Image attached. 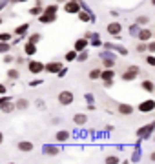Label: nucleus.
<instances>
[{
    "label": "nucleus",
    "mask_w": 155,
    "mask_h": 164,
    "mask_svg": "<svg viewBox=\"0 0 155 164\" xmlns=\"http://www.w3.org/2000/svg\"><path fill=\"white\" fill-rule=\"evenodd\" d=\"M153 131H155V122H148V124H144V126H140L139 129H137V139L139 140H144V139H152V135H153Z\"/></svg>",
    "instance_id": "obj_1"
},
{
    "label": "nucleus",
    "mask_w": 155,
    "mask_h": 164,
    "mask_svg": "<svg viewBox=\"0 0 155 164\" xmlns=\"http://www.w3.org/2000/svg\"><path fill=\"white\" fill-rule=\"evenodd\" d=\"M57 100H58L60 106H71L73 100H75V95H73V91H70V90H62L58 93Z\"/></svg>",
    "instance_id": "obj_2"
},
{
    "label": "nucleus",
    "mask_w": 155,
    "mask_h": 164,
    "mask_svg": "<svg viewBox=\"0 0 155 164\" xmlns=\"http://www.w3.org/2000/svg\"><path fill=\"white\" fill-rule=\"evenodd\" d=\"M106 31L110 33L113 38H120V33H122V24L117 22V20H111V22L106 26Z\"/></svg>",
    "instance_id": "obj_3"
},
{
    "label": "nucleus",
    "mask_w": 155,
    "mask_h": 164,
    "mask_svg": "<svg viewBox=\"0 0 155 164\" xmlns=\"http://www.w3.org/2000/svg\"><path fill=\"white\" fill-rule=\"evenodd\" d=\"M26 64H28V71L31 75L44 73V62H40V60H29V62H26Z\"/></svg>",
    "instance_id": "obj_4"
},
{
    "label": "nucleus",
    "mask_w": 155,
    "mask_h": 164,
    "mask_svg": "<svg viewBox=\"0 0 155 164\" xmlns=\"http://www.w3.org/2000/svg\"><path fill=\"white\" fill-rule=\"evenodd\" d=\"M135 109H139L140 113H152L153 109H155V100L153 99H146L142 102H139V106Z\"/></svg>",
    "instance_id": "obj_5"
},
{
    "label": "nucleus",
    "mask_w": 155,
    "mask_h": 164,
    "mask_svg": "<svg viewBox=\"0 0 155 164\" xmlns=\"http://www.w3.org/2000/svg\"><path fill=\"white\" fill-rule=\"evenodd\" d=\"M64 64L60 60H51V62H44V71L49 73V75H57V71L62 67Z\"/></svg>",
    "instance_id": "obj_6"
},
{
    "label": "nucleus",
    "mask_w": 155,
    "mask_h": 164,
    "mask_svg": "<svg viewBox=\"0 0 155 164\" xmlns=\"http://www.w3.org/2000/svg\"><path fill=\"white\" fill-rule=\"evenodd\" d=\"M135 37L139 38V42H148V40H152V38H153V31L142 26V27H139V31H137V35H135Z\"/></svg>",
    "instance_id": "obj_7"
},
{
    "label": "nucleus",
    "mask_w": 155,
    "mask_h": 164,
    "mask_svg": "<svg viewBox=\"0 0 155 164\" xmlns=\"http://www.w3.org/2000/svg\"><path fill=\"white\" fill-rule=\"evenodd\" d=\"M62 8H64V11L68 13V15H75V13L80 9V2H75V0H66Z\"/></svg>",
    "instance_id": "obj_8"
},
{
    "label": "nucleus",
    "mask_w": 155,
    "mask_h": 164,
    "mask_svg": "<svg viewBox=\"0 0 155 164\" xmlns=\"http://www.w3.org/2000/svg\"><path fill=\"white\" fill-rule=\"evenodd\" d=\"M42 153L48 155V157H57L60 153V148L55 146V144H44L42 146Z\"/></svg>",
    "instance_id": "obj_9"
},
{
    "label": "nucleus",
    "mask_w": 155,
    "mask_h": 164,
    "mask_svg": "<svg viewBox=\"0 0 155 164\" xmlns=\"http://www.w3.org/2000/svg\"><path fill=\"white\" fill-rule=\"evenodd\" d=\"M117 111H119L120 115H126V117H130V115H133V111H135V108H133L131 104H128V102H120Z\"/></svg>",
    "instance_id": "obj_10"
},
{
    "label": "nucleus",
    "mask_w": 155,
    "mask_h": 164,
    "mask_svg": "<svg viewBox=\"0 0 155 164\" xmlns=\"http://www.w3.org/2000/svg\"><path fill=\"white\" fill-rule=\"evenodd\" d=\"M70 137H71V133L68 131V129H60V131L55 133V140L58 142V144H66V142L70 140Z\"/></svg>",
    "instance_id": "obj_11"
},
{
    "label": "nucleus",
    "mask_w": 155,
    "mask_h": 164,
    "mask_svg": "<svg viewBox=\"0 0 155 164\" xmlns=\"http://www.w3.org/2000/svg\"><path fill=\"white\" fill-rule=\"evenodd\" d=\"M38 51V44H33L29 40H26L24 42V55H28V57H33Z\"/></svg>",
    "instance_id": "obj_12"
},
{
    "label": "nucleus",
    "mask_w": 155,
    "mask_h": 164,
    "mask_svg": "<svg viewBox=\"0 0 155 164\" xmlns=\"http://www.w3.org/2000/svg\"><path fill=\"white\" fill-rule=\"evenodd\" d=\"M17 148H18V151H22V153H31L33 149H35L33 142H29V140H20L17 144Z\"/></svg>",
    "instance_id": "obj_13"
},
{
    "label": "nucleus",
    "mask_w": 155,
    "mask_h": 164,
    "mask_svg": "<svg viewBox=\"0 0 155 164\" xmlns=\"http://www.w3.org/2000/svg\"><path fill=\"white\" fill-rule=\"evenodd\" d=\"M75 15L79 17L80 22H93V20H95V18H93V15H91V13L88 11V9H79Z\"/></svg>",
    "instance_id": "obj_14"
},
{
    "label": "nucleus",
    "mask_w": 155,
    "mask_h": 164,
    "mask_svg": "<svg viewBox=\"0 0 155 164\" xmlns=\"http://www.w3.org/2000/svg\"><path fill=\"white\" fill-rule=\"evenodd\" d=\"M111 79H115V69H113V67H104V69H100L99 80H111Z\"/></svg>",
    "instance_id": "obj_15"
},
{
    "label": "nucleus",
    "mask_w": 155,
    "mask_h": 164,
    "mask_svg": "<svg viewBox=\"0 0 155 164\" xmlns=\"http://www.w3.org/2000/svg\"><path fill=\"white\" fill-rule=\"evenodd\" d=\"M102 47H104V49H115L119 55H124V57L128 55V49H126V47H122V46H113L111 42H102Z\"/></svg>",
    "instance_id": "obj_16"
},
{
    "label": "nucleus",
    "mask_w": 155,
    "mask_h": 164,
    "mask_svg": "<svg viewBox=\"0 0 155 164\" xmlns=\"http://www.w3.org/2000/svg\"><path fill=\"white\" fill-rule=\"evenodd\" d=\"M139 75L140 73H137V71H133V69H126L122 75H120V79H122L124 82H133L135 79H139Z\"/></svg>",
    "instance_id": "obj_17"
},
{
    "label": "nucleus",
    "mask_w": 155,
    "mask_h": 164,
    "mask_svg": "<svg viewBox=\"0 0 155 164\" xmlns=\"http://www.w3.org/2000/svg\"><path fill=\"white\" fill-rule=\"evenodd\" d=\"M88 46H90V40L84 38V37H80V38L75 40V44H73V49H75V51H82V49H86Z\"/></svg>",
    "instance_id": "obj_18"
},
{
    "label": "nucleus",
    "mask_w": 155,
    "mask_h": 164,
    "mask_svg": "<svg viewBox=\"0 0 155 164\" xmlns=\"http://www.w3.org/2000/svg\"><path fill=\"white\" fill-rule=\"evenodd\" d=\"M57 20V15H49V13H40L38 15V22L40 24H53Z\"/></svg>",
    "instance_id": "obj_19"
},
{
    "label": "nucleus",
    "mask_w": 155,
    "mask_h": 164,
    "mask_svg": "<svg viewBox=\"0 0 155 164\" xmlns=\"http://www.w3.org/2000/svg\"><path fill=\"white\" fill-rule=\"evenodd\" d=\"M140 88H142L146 93H153L155 91V84H153L152 79H144L142 82H140Z\"/></svg>",
    "instance_id": "obj_20"
},
{
    "label": "nucleus",
    "mask_w": 155,
    "mask_h": 164,
    "mask_svg": "<svg viewBox=\"0 0 155 164\" xmlns=\"http://www.w3.org/2000/svg\"><path fill=\"white\" fill-rule=\"evenodd\" d=\"M28 31H29V22H24V24L17 26V27H15V31H13V33H15V35H18V37H24Z\"/></svg>",
    "instance_id": "obj_21"
},
{
    "label": "nucleus",
    "mask_w": 155,
    "mask_h": 164,
    "mask_svg": "<svg viewBox=\"0 0 155 164\" xmlns=\"http://www.w3.org/2000/svg\"><path fill=\"white\" fill-rule=\"evenodd\" d=\"M13 104H15V109H20V111H24V109H28V108H29V100H28V99H17L15 102H13Z\"/></svg>",
    "instance_id": "obj_22"
},
{
    "label": "nucleus",
    "mask_w": 155,
    "mask_h": 164,
    "mask_svg": "<svg viewBox=\"0 0 155 164\" xmlns=\"http://www.w3.org/2000/svg\"><path fill=\"white\" fill-rule=\"evenodd\" d=\"M73 122H75L77 126H84L88 122V115L86 113H75L73 115Z\"/></svg>",
    "instance_id": "obj_23"
},
{
    "label": "nucleus",
    "mask_w": 155,
    "mask_h": 164,
    "mask_svg": "<svg viewBox=\"0 0 155 164\" xmlns=\"http://www.w3.org/2000/svg\"><path fill=\"white\" fill-rule=\"evenodd\" d=\"M150 22H152V20H150V17H148V15H139V17L135 18V24H137L139 27H142V26H148Z\"/></svg>",
    "instance_id": "obj_24"
},
{
    "label": "nucleus",
    "mask_w": 155,
    "mask_h": 164,
    "mask_svg": "<svg viewBox=\"0 0 155 164\" xmlns=\"http://www.w3.org/2000/svg\"><path fill=\"white\" fill-rule=\"evenodd\" d=\"M90 44H91L93 47H99V46H102V40H100L99 33H91V37H90Z\"/></svg>",
    "instance_id": "obj_25"
},
{
    "label": "nucleus",
    "mask_w": 155,
    "mask_h": 164,
    "mask_svg": "<svg viewBox=\"0 0 155 164\" xmlns=\"http://www.w3.org/2000/svg\"><path fill=\"white\" fill-rule=\"evenodd\" d=\"M6 75H8V79H11V80H18L20 79V71L17 69V67H9Z\"/></svg>",
    "instance_id": "obj_26"
},
{
    "label": "nucleus",
    "mask_w": 155,
    "mask_h": 164,
    "mask_svg": "<svg viewBox=\"0 0 155 164\" xmlns=\"http://www.w3.org/2000/svg\"><path fill=\"white\" fill-rule=\"evenodd\" d=\"M0 111H2V113H13V111H15V104H13V100L6 102V104L0 108Z\"/></svg>",
    "instance_id": "obj_27"
},
{
    "label": "nucleus",
    "mask_w": 155,
    "mask_h": 164,
    "mask_svg": "<svg viewBox=\"0 0 155 164\" xmlns=\"http://www.w3.org/2000/svg\"><path fill=\"white\" fill-rule=\"evenodd\" d=\"M42 9H44V8H42V4H35V6H33V8L29 9V15H31V17H38L40 13H42Z\"/></svg>",
    "instance_id": "obj_28"
},
{
    "label": "nucleus",
    "mask_w": 155,
    "mask_h": 164,
    "mask_svg": "<svg viewBox=\"0 0 155 164\" xmlns=\"http://www.w3.org/2000/svg\"><path fill=\"white\" fill-rule=\"evenodd\" d=\"M88 77H90V80H99V77H100V67H93V69L88 73Z\"/></svg>",
    "instance_id": "obj_29"
},
{
    "label": "nucleus",
    "mask_w": 155,
    "mask_h": 164,
    "mask_svg": "<svg viewBox=\"0 0 155 164\" xmlns=\"http://www.w3.org/2000/svg\"><path fill=\"white\" fill-rule=\"evenodd\" d=\"M57 11H58V4H51L42 9V13H49V15H57Z\"/></svg>",
    "instance_id": "obj_30"
},
{
    "label": "nucleus",
    "mask_w": 155,
    "mask_h": 164,
    "mask_svg": "<svg viewBox=\"0 0 155 164\" xmlns=\"http://www.w3.org/2000/svg\"><path fill=\"white\" fill-rule=\"evenodd\" d=\"M64 58H66V62H75V58H77V51H75V49H70L68 53L64 55Z\"/></svg>",
    "instance_id": "obj_31"
},
{
    "label": "nucleus",
    "mask_w": 155,
    "mask_h": 164,
    "mask_svg": "<svg viewBox=\"0 0 155 164\" xmlns=\"http://www.w3.org/2000/svg\"><path fill=\"white\" fill-rule=\"evenodd\" d=\"M28 40H29V42H33V44H38L40 40H42V35H40V33H31V35L28 37Z\"/></svg>",
    "instance_id": "obj_32"
},
{
    "label": "nucleus",
    "mask_w": 155,
    "mask_h": 164,
    "mask_svg": "<svg viewBox=\"0 0 155 164\" xmlns=\"http://www.w3.org/2000/svg\"><path fill=\"white\" fill-rule=\"evenodd\" d=\"M88 57H90V55H88V51L82 49V51H77V58H75V60H79V62H84V60H88Z\"/></svg>",
    "instance_id": "obj_33"
},
{
    "label": "nucleus",
    "mask_w": 155,
    "mask_h": 164,
    "mask_svg": "<svg viewBox=\"0 0 155 164\" xmlns=\"http://www.w3.org/2000/svg\"><path fill=\"white\" fill-rule=\"evenodd\" d=\"M104 162H106V164H119L120 159H119V157H115V155H108L106 159H104Z\"/></svg>",
    "instance_id": "obj_34"
},
{
    "label": "nucleus",
    "mask_w": 155,
    "mask_h": 164,
    "mask_svg": "<svg viewBox=\"0 0 155 164\" xmlns=\"http://www.w3.org/2000/svg\"><path fill=\"white\" fill-rule=\"evenodd\" d=\"M9 49H11V44H9V42H0V55L8 53Z\"/></svg>",
    "instance_id": "obj_35"
},
{
    "label": "nucleus",
    "mask_w": 155,
    "mask_h": 164,
    "mask_svg": "<svg viewBox=\"0 0 155 164\" xmlns=\"http://www.w3.org/2000/svg\"><path fill=\"white\" fill-rule=\"evenodd\" d=\"M35 106H37V109H40V111H46V100L37 99V100H35Z\"/></svg>",
    "instance_id": "obj_36"
},
{
    "label": "nucleus",
    "mask_w": 155,
    "mask_h": 164,
    "mask_svg": "<svg viewBox=\"0 0 155 164\" xmlns=\"http://www.w3.org/2000/svg\"><path fill=\"white\" fill-rule=\"evenodd\" d=\"M13 35L11 33H0V42H11Z\"/></svg>",
    "instance_id": "obj_37"
},
{
    "label": "nucleus",
    "mask_w": 155,
    "mask_h": 164,
    "mask_svg": "<svg viewBox=\"0 0 155 164\" xmlns=\"http://www.w3.org/2000/svg\"><path fill=\"white\" fill-rule=\"evenodd\" d=\"M113 66H115L113 58H102V67H113Z\"/></svg>",
    "instance_id": "obj_38"
},
{
    "label": "nucleus",
    "mask_w": 155,
    "mask_h": 164,
    "mask_svg": "<svg viewBox=\"0 0 155 164\" xmlns=\"http://www.w3.org/2000/svg\"><path fill=\"white\" fill-rule=\"evenodd\" d=\"M146 64H148V66H152V67L155 66V55H153V53L146 55Z\"/></svg>",
    "instance_id": "obj_39"
},
{
    "label": "nucleus",
    "mask_w": 155,
    "mask_h": 164,
    "mask_svg": "<svg viewBox=\"0 0 155 164\" xmlns=\"http://www.w3.org/2000/svg\"><path fill=\"white\" fill-rule=\"evenodd\" d=\"M13 60H15V57H13V55H9V51L4 53V64H11Z\"/></svg>",
    "instance_id": "obj_40"
},
{
    "label": "nucleus",
    "mask_w": 155,
    "mask_h": 164,
    "mask_svg": "<svg viewBox=\"0 0 155 164\" xmlns=\"http://www.w3.org/2000/svg\"><path fill=\"white\" fill-rule=\"evenodd\" d=\"M8 100H11V97H9V95L8 93H4V95H0V108H2L4 104H6V102H8Z\"/></svg>",
    "instance_id": "obj_41"
},
{
    "label": "nucleus",
    "mask_w": 155,
    "mask_h": 164,
    "mask_svg": "<svg viewBox=\"0 0 155 164\" xmlns=\"http://www.w3.org/2000/svg\"><path fill=\"white\" fill-rule=\"evenodd\" d=\"M57 75H58L60 79H62V77H66V75H68V67H66V64H64V66H62V67H60V69L57 71Z\"/></svg>",
    "instance_id": "obj_42"
},
{
    "label": "nucleus",
    "mask_w": 155,
    "mask_h": 164,
    "mask_svg": "<svg viewBox=\"0 0 155 164\" xmlns=\"http://www.w3.org/2000/svg\"><path fill=\"white\" fill-rule=\"evenodd\" d=\"M135 49H137L139 53H144V51H146V42H139Z\"/></svg>",
    "instance_id": "obj_43"
},
{
    "label": "nucleus",
    "mask_w": 155,
    "mask_h": 164,
    "mask_svg": "<svg viewBox=\"0 0 155 164\" xmlns=\"http://www.w3.org/2000/svg\"><path fill=\"white\" fill-rule=\"evenodd\" d=\"M104 82V88H106V90H110V88H113V84H115V80H102Z\"/></svg>",
    "instance_id": "obj_44"
},
{
    "label": "nucleus",
    "mask_w": 155,
    "mask_h": 164,
    "mask_svg": "<svg viewBox=\"0 0 155 164\" xmlns=\"http://www.w3.org/2000/svg\"><path fill=\"white\" fill-rule=\"evenodd\" d=\"M42 82H44L42 79H37V80H31V82H29V86H31V88H35V86H40Z\"/></svg>",
    "instance_id": "obj_45"
},
{
    "label": "nucleus",
    "mask_w": 155,
    "mask_h": 164,
    "mask_svg": "<svg viewBox=\"0 0 155 164\" xmlns=\"http://www.w3.org/2000/svg\"><path fill=\"white\" fill-rule=\"evenodd\" d=\"M130 31H131V35H137V31H139V26H137V24H133V26L130 27Z\"/></svg>",
    "instance_id": "obj_46"
},
{
    "label": "nucleus",
    "mask_w": 155,
    "mask_h": 164,
    "mask_svg": "<svg viewBox=\"0 0 155 164\" xmlns=\"http://www.w3.org/2000/svg\"><path fill=\"white\" fill-rule=\"evenodd\" d=\"M13 62H17L18 66H22V64H24V57H15V60H13Z\"/></svg>",
    "instance_id": "obj_47"
},
{
    "label": "nucleus",
    "mask_w": 155,
    "mask_h": 164,
    "mask_svg": "<svg viewBox=\"0 0 155 164\" xmlns=\"http://www.w3.org/2000/svg\"><path fill=\"white\" fill-rule=\"evenodd\" d=\"M8 93V88H6V84H0V95Z\"/></svg>",
    "instance_id": "obj_48"
},
{
    "label": "nucleus",
    "mask_w": 155,
    "mask_h": 164,
    "mask_svg": "<svg viewBox=\"0 0 155 164\" xmlns=\"http://www.w3.org/2000/svg\"><path fill=\"white\" fill-rule=\"evenodd\" d=\"M128 69H133V71H137V73H140V69H139V66H128Z\"/></svg>",
    "instance_id": "obj_49"
},
{
    "label": "nucleus",
    "mask_w": 155,
    "mask_h": 164,
    "mask_svg": "<svg viewBox=\"0 0 155 164\" xmlns=\"http://www.w3.org/2000/svg\"><path fill=\"white\" fill-rule=\"evenodd\" d=\"M86 100H88V104H90V102H93V95L88 93V95H86Z\"/></svg>",
    "instance_id": "obj_50"
},
{
    "label": "nucleus",
    "mask_w": 155,
    "mask_h": 164,
    "mask_svg": "<svg viewBox=\"0 0 155 164\" xmlns=\"http://www.w3.org/2000/svg\"><path fill=\"white\" fill-rule=\"evenodd\" d=\"M88 109H90V111H93V109H97V106L93 104V102H90V104H88Z\"/></svg>",
    "instance_id": "obj_51"
},
{
    "label": "nucleus",
    "mask_w": 155,
    "mask_h": 164,
    "mask_svg": "<svg viewBox=\"0 0 155 164\" xmlns=\"http://www.w3.org/2000/svg\"><path fill=\"white\" fill-rule=\"evenodd\" d=\"M51 122H53V124H60V117H53Z\"/></svg>",
    "instance_id": "obj_52"
},
{
    "label": "nucleus",
    "mask_w": 155,
    "mask_h": 164,
    "mask_svg": "<svg viewBox=\"0 0 155 164\" xmlns=\"http://www.w3.org/2000/svg\"><path fill=\"white\" fill-rule=\"evenodd\" d=\"M82 37H84V38H88V40H90V37H91V31H86V33H84V35H82Z\"/></svg>",
    "instance_id": "obj_53"
},
{
    "label": "nucleus",
    "mask_w": 155,
    "mask_h": 164,
    "mask_svg": "<svg viewBox=\"0 0 155 164\" xmlns=\"http://www.w3.org/2000/svg\"><path fill=\"white\" fill-rule=\"evenodd\" d=\"M2 142H4V133L0 131V144H2Z\"/></svg>",
    "instance_id": "obj_54"
},
{
    "label": "nucleus",
    "mask_w": 155,
    "mask_h": 164,
    "mask_svg": "<svg viewBox=\"0 0 155 164\" xmlns=\"http://www.w3.org/2000/svg\"><path fill=\"white\" fill-rule=\"evenodd\" d=\"M66 2V0H57V4H64Z\"/></svg>",
    "instance_id": "obj_55"
},
{
    "label": "nucleus",
    "mask_w": 155,
    "mask_h": 164,
    "mask_svg": "<svg viewBox=\"0 0 155 164\" xmlns=\"http://www.w3.org/2000/svg\"><path fill=\"white\" fill-rule=\"evenodd\" d=\"M17 2H28V0H17Z\"/></svg>",
    "instance_id": "obj_56"
},
{
    "label": "nucleus",
    "mask_w": 155,
    "mask_h": 164,
    "mask_svg": "<svg viewBox=\"0 0 155 164\" xmlns=\"http://www.w3.org/2000/svg\"><path fill=\"white\" fill-rule=\"evenodd\" d=\"M2 22H4V20H2V18H0V26H2Z\"/></svg>",
    "instance_id": "obj_57"
},
{
    "label": "nucleus",
    "mask_w": 155,
    "mask_h": 164,
    "mask_svg": "<svg viewBox=\"0 0 155 164\" xmlns=\"http://www.w3.org/2000/svg\"><path fill=\"white\" fill-rule=\"evenodd\" d=\"M75 2H80V0H75Z\"/></svg>",
    "instance_id": "obj_58"
}]
</instances>
